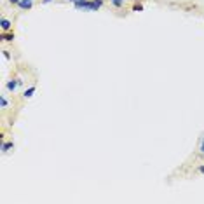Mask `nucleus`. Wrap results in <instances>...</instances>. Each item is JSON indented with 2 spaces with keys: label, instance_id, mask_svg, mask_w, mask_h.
<instances>
[{
  "label": "nucleus",
  "instance_id": "0eeeda50",
  "mask_svg": "<svg viewBox=\"0 0 204 204\" xmlns=\"http://www.w3.org/2000/svg\"><path fill=\"white\" fill-rule=\"evenodd\" d=\"M14 38V35H4V40H12Z\"/></svg>",
  "mask_w": 204,
  "mask_h": 204
},
{
  "label": "nucleus",
  "instance_id": "7ed1b4c3",
  "mask_svg": "<svg viewBox=\"0 0 204 204\" xmlns=\"http://www.w3.org/2000/svg\"><path fill=\"white\" fill-rule=\"evenodd\" d=\"M16 86H18V82H16V80H11L9 84H7V87H9L11 91H14V89H16Z\"/></svg>",
  "mask_w": 204,
  "mask_h": 204
},
{
  "label": "nucleus",
  "instance_id": "39448f33",
  "mask_svg": "<svg viewBox=\"0 0 204 204\" xmlns=\"http://www.w3.org/2000/svg\"><path fill=\"white\" fill-rule=\"evenodd\" d=\"M9 148H12V143H4V147H2V150H4V152H7Z\"/></svg>",
  "mask_w": 204,
  "mask_h": 204
},
{
  "label": "nucleus",
  "instance_id": "1a4fd4ad",
  "mask_svg": "<svg viewBox=\"0 0 204 204\" xmlns=\"http://www.w3.org/2000/svg\"><path fill=\"white\" fill-rule=\"evenodd\" d=\"M201 152L204 154V141H202V145H201Z\"/></svg>",
  "mask_w": 204,
  "mask_h": 204
},
{
  "label": "nucleus",
  "instance_id": "f03ea898",
  "mask_svg": "<svg viewBox=\"0 0 204 204\" xmlns=\"http://www.w3.org/2000/svg\"><path fill=\"white\" fill-rule=\"evenodd\" d=\"M11 28V21L9 19H2V30H9Z\"/></svg>",
  "mask_w": 204,
  "mask_h": 204
},
{
  "label": "nucleus",
  "instance_id": "20e7f679",
  "mask_svg": "<svg viewBox=\"0 0 204 204\" xmlns=\"http://www.w3.org/2000/svg\"><path fill=\"white\" fill-rule=\"evenodd\" d=\"M33 91H35V87H30V89H28V91L25 92V96H26V98H30V96L33 94Z\"/></svg>",
  "mask_w": 204,
  "mask_h": 204
},
{
  "label": "nucleus",
  "instance_id": "6e6552de",
  "mask_svg": "<svg viewBox=\"0 0 204 204\" xmlns=\"http://www.w3.org/2000/svg\"><path fill=\"white\" fill-rule=\"evenodd\" d=\"M12 4H19V2H21V0H11Z\"/></svg>",
  "mask_w": 204,
  "mask_h": 204
},
{
  "label": "nucleus",
  "instance_id": "9d476101",
  "mask_svg": "<svg viewBox=\"0 0 204 204\" xmlns=\"http://www.w3.org/2000/svg\"><path fill=\"white\" fill-rule=\"evenodd\" d=\"M72 2H75V4H77V2H84V0H72Z\"/></svg>",
  "mask_w": 204,
  "mask_h": 204
},
{
  "label": "nucleus",
  "instance_id": "f257e3e1",
  "mask_svg": "<svg viewBox=\"0 0 204 204\" xmlns=\"http://www.w3.org/2000/svg\"><path fill=\"white\" fill-rule=\"evenodd\" d=\"M19 7H21V9H30V7H32V0H21V2H19Z\"/></svg>",
  "mask_w": 204,
  "mask_h": 204
},
{
  "label": "nucleus",
  "instance_id": "423d86ee",
  "mask_svg": "<svg viewBox=\"0 0 204 204\" xmlns=\"http://www.w3.org/2000/svg\"><path fill=\"white\" fill-rule=\"evenodd\" d=\"M112 2H113V4H115L117 7H120V6H122V0H112Z\"/></svg>",
  "mask_w": 204,
  "mask_h": 204
},
{
  "label": "nucleus",
  "instance_id": "9b49d317",
  "mask_svg": "<svg viewBox=\"0 0 204 204\" xmlns=\"http://www.w3.org/2000/svg\"><path fill=\"white\" fill-rule=\"evenodd\" d=\"M201 173H204V167H201Z\"/></svg>",
  "mask_w": 204,
  "mask_h": 204
}]
</instances>
